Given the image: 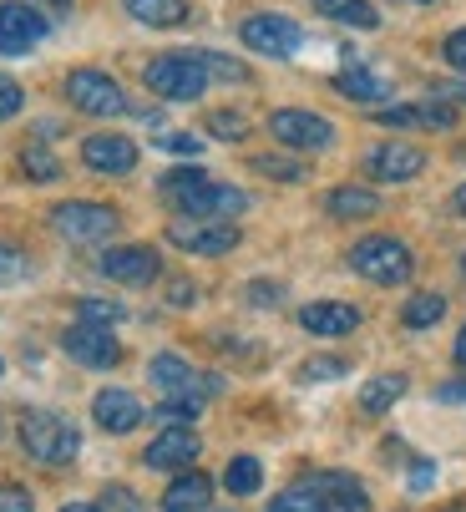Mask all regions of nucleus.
Returning <instances> with one entry per match:
<instances>
[{
    "label": "nucleus",
    "instance_id": "f257e3e1",
    "mask_svg": "<svg viewBox=\"0 0 466 512\" xmlns=\"http://www.w3.org/2000/svg\"><path fill=\"white\" fill-rule=\"evenodd\" d=\"M163 198L183 218H239L249 208V193L244 188H228V183L208 178L203 168H173V173H163Z\"/></svg>",
    "mask_w": 466,
    "mask_h": 512
},
{
    "label": "nucleus",
    "instance_id": "f03ea898",
    "mask_svg": "<svg viewBox=\"0 0 466 512\" xmlns=\"http://www.w3.org/2000/svg\"><path fill=\"white\" fill-rule=\"evenodd\" d=\"M21 447L41 467H66V462H76V452H82V431L56 411H26L21 416Z\"/></svg>",
    "mask_w": 466,
    "mask_h": 512
},
{
    "label": "nucleus",
    "instance_id": "7ed1b4c3",
    "mask_svg": "<svg viewBox=\"0 0 466 512\" xmlns=\"http://www.w3.org/2000/svg\"><path fill=\"white\" fill-rule=\"evenodd\" d=\"M142 82H147L152 97H163V102H198L213 77L203 71L198 51H168V56H158V61H147Z\"/></svg>",
    "mask_w": 466,
    "mask_h": 512
},
{
    "label": "nucleus",
    "instance_id": "20e7f679",
    "mask_svg": "<svg viewBox=\"0 0 466 512\" xmlns=\"http://www.w3.org/2000/svg\"><path fill=\"white\" fill-rule=\"evenodd\" d=\"M350 269H355L360 279H370V284H406L411 269H416V259H411V249H406L401 239L370 234V239H360V244L350 249Z\"/></svg>",
    "mask_w": 466,
    "mask_h": 512
},
{
    "label": "nucleus",
    "instance_id": "39448f33",
    "mask_svg": "<svg viewBox=\"0 0 466 512\" xmlns=\"http://www.w3.org/2000/svg\"><path fill=\"white\" fill-rule=\"evenodd\" d=\"M117 208L112 203H87V198H71V203H56L51 208V229L71 244H102L117 234Z\"/></svg>",
    "mask_w": 466,
    "mask_h": 512
},
{
    "label": "nucleus",
    "instance_id": "423d86ee",
    "mask_svg": "<svg viewBox=\"0 0 466 512\" xmlns=\"http://www.w3.org/2000/svg\"><path fill=\"white\" fill-rule=\"evenodd\" d=\"M66 97H71L76 112H87V117H122L127 112L122 82L107 77V71H97V66H76L66 77Z\"/></svg>",
    "mask_w": 466,
    "mask_h": 512
},
{
    "label": "nucleus",
    "instance_id": "0eeeda50",
    "mask_svg": "<svg viewBox=\"0 0 466 512\" xmlns=\"http://www.w3.org/2000/svg\"><path fill=\"white\" fill-rule=\"evenodd\" d=\"M269 132L279 137V148L289 153H325L335 142V122L320 112H304V107H279L269 117Z\"/></svg>",
    "mask_w": 466,
    "mask_h": 512
},
{
    "label": "nucleus",
    "instance_id": "6e6552de",
    "mask_svg": "<svg viewBox=\"0 0 466 512\" xmlns=\"http://www.w3.org/2000/svg\"><path fill=\"white\" fill-rule=\"evenodd\" d=\"M168 244H178L183 254L218 259L228 249H239V224H233V218H173V224H168Z\"/></svg>",
    "mask_w": 466,
    "mask_h": 512
},
{
    "label": "nucleus",
    "instance_id": "1a4fd4ad",
    "mask_svg": "<svg viewBox=\"0 0 466 512\" xmlns=\"http://www.w3.org/2000/svg\"><path fill=\"white\" fill-rule=\"evenodd\" d=\"M147 376H152V386L163 391V401H188V406H203V401L218 391V381H213V376H198L183 355H152Z\"/></svg>",
    "mask_w": 466,
    "mask_h": 512
},
{
    "label": "nucleus",
    "instance_id": "9d476101",
    "mask_svg": "<svg viewBox=\"0 0 466 512\" xmlns=\"http://www.w3.org/2000/svg\"><path fill=\"white\" fill-rule=\"evenodd\" d=\"M239 36H244V46H249L254 56H274V61H284V56H294V51L304 46V31H299V21H289V16H274V11H259V16H249V21L239 26Z\"/></svg>",
    "mask_w": 466,
    "mask_h": 512
},
{
    "label": "nucleus",
    "instance_id": "9b49d317",
    "mask_svg": "<svg viewBox=\"0 0 466 512\" xmlns=\"http://www.w3.org/2000/svg\"><path fill=\"white\" fill-rule=\"evenodd\" d=\"M61 350H66L76 365H87V371H112V365L122 360V345L112 340V330L82 325V320H76V325L61 335Z\"/></svg>",
    "mask_w": 466,
    "mask_h": 512
},
{
    "label": "nucleus",
    "instance_id": "f8f14e48",
    "mask_svg": "<svg viewBox=\"0 0 466 512\" xmlns=\"http://www.w3.org/2000/svg\"><path fill=\"white\" fill-rule=\"evenodd\" d=\"M421 168H426V153L416 148V142H401V137H391V142H380V148L365 153V173L380 178V183H411V178H421Z\"/></svg>",
    "mask_w": 466,
    "mask_h": 512
},
{
    "label": "nucleus",
    "instance_id": "ddd939ff",
    "mask_svg": "<svg viewBox=\"0 0 466 512\" xmlns=\"http://www.w3.org/2000/svg\"><path fill=\"white\" fill-rule=\"evenodd\" d=\"M46 16L36 6H21V0H11V6H0V56H26L31 46L46 41Z\"/></svg>",
    "mask_w": 466,
    "mask_h": 512
},
{
    "label": "nucleus",
    "instance_id": "4468645a",
    "mask_svg": "<svg viewBox=\"0 0 466 512\" xmlns=\"http://www.w3.org/2000/svg\"><path fill=\"white\" fill-rule=\"evenodd\" d=\"M375 122H380V127L446 132V127H456V107L441 102V97H426V102H396V107H375Z\"/></svg>",
    "mask_w": 466,
    "mask_h": 512
},
{
    "label": "nucleus",
    "instance_id": "2eb2a0df",
    "mask_svg": "<svg viewBox=\"0 0 466 512\" xmlns=\"http://www.w3.org/2000/svg\"><path fill=\"white\" fill-rule=\"evenodd\" d=\"M97 269H102L107 279L137 289V284H152V279H158L163 259H158V249H147V244H122V249H107V254L97 259Z\"/></svg>",
    "mask_w": 466,
    "mask_h": 512
},
{
    "label": "nucleus",
    "instance_id": "dca6fc26",
    "mask_svg": "<svg viewBox=\"0 0 466 512\" xmlns=\"http://www.w3.org/2000/svg\"><path fill=\"white\" fill-rule=\"evenodd\" d=\"M198 452H203V442H198L193 426H163V436L142 452V467H152V472H178V467L198 462Z\"/></svg>",
    "mask_w": 466,
    "mask_h": 512
},
{
    "label": "nucleus",
    "instance_id": "f3484780",
    "mask_svg": "<svg viewBox=\"0 0 466 512\" xmlns=\"http://www.w3.org/2000/svg\"><path fill=\"white\" fill-rule=\"evenodd\" d=\"M299 487L315 492L325 502V512H370V497H365V487L350 472H315V477H304Z\"/></svg>",
    "mask_w": 466,
    "mask_h": 512
},
{
    "label": "nucleus",
    "instance_id": "a211bd4d",
    "mask_svg": "<svg viewBox=\"0 0 466 512\" xmlns=\"http://www.w3.org/2000/svg\"><path fill=\"white\" fill-rule=\"evenodd\" d=\"M82 163L92 173H132L137 168V142L122 132H97L82 142Z\"/></svg>",
    "mask_w": 466,
    "mask_h": 512
},
{
    "label": "nucleus",
    "instance_id": "6ab92c4d",
    "mask_svg": "<svg viewBox=\"0 0 466 512\" xmlns=\"http://www.w3.org/2000/svg\"><path fill=\"white\" fill-rule=\"evenodd\" d=\"M92 416H97V426L102 431H112V436H127V431H137L142 426V401L132 396V391H97V401H92Z\"/></svg>",
    "mask_w": 466,
    "mask_h": 512
},
{
    "label": "nucleus",
    "instance_id": "aec40b11",
    "mask_svg": "<svg viewBox=\"0 0 466 512\" xmlns=\"http://www.w3.org/2000/svg\"><path fill=\"white\" fill-rule=\"evenodd\" d=\"M299 325H304L309 335L335 340V335H350V330L360 325V310L345 305V300H315V305H304V310H299Z\"/></svg>",
    "mask_w": 466,
    "mask_h": 512
},
{
    "label": "nucleus",
    "instance_id": "412c9836",
    "mask_svg": "<svg viewBox=\"0 0 466 512\" xmlns=\"http://www.w3.org/2000/svg\"><path fill=\"white\" fill-rule=\"evenodd\" d=\"M208 497H213V482H208L203 472H183V477H173V487L163 492V512H198Z\"/></svg>",
    "mask_w": 466,
    "mask_h": 512
},
{
    "label": "nucleus",
    "instance_id": "4be33fe9",
    "mask_svg": "<svg viewBox=\"0 0 466 512\" xmlns=\"http://www.w3.org/2000/svg\"><path fill=\"white\" fill-rule=\"evenodd\" d=\"M335 92L350 97V102H360V107H375L385 97V82L375 77V71H365V66H345L340 77H335Z\"/></svg>",
    "mask_w": 466,
    "mask_h": 512
},
{
    "label": "nucleus",
    "instance_id": "5701e85b",
    "mask_svg": "<svg viewBox=\"0 0 466 512\" xmlns=\"http://www.w3.org/2000/svg\"><path fill=\"white\" fill-rule=\"evenodd\" d=\"M406 396V376H375V381H365V391H360V411H370V416H385L396 401Z\"/></svg>",
    "mask_w": 466,
    "mask_h": 512
},
{
    "label": "nucleus",
    "instance_id": "b1692460",
    "mask_svg": "<svg viewBox=\"0 0 466 512\" xmlns=\"http://www.w3.org/2000/svg\"><path fill=\"white\" fill-rule=\"evenodd\" d=\"M315 6H320L330 21L355 26V31H375V26H380V11L370 6V0H315Z\"/></svg>",
    "mask_w": 466,
    "mask_h": 512
},
{
    "label": "nucleus",
    "instance_id": "393cba45",
    "mask_svg": "<svg viewBox=\"0 0 466 512\" xmlns=\"http://www.w3.org/2000/svg\"><path fill=\"white\" fill-rule=\"evenodd\" d=\"M375 208H380V198L370 188H335V193H325V213L330 218H370Z\"/></svg>",
    "mask_w": 466,
    "mask_h": 512
},
{
    "label": "nucleus",
    "instance_id": "a878e982",
    "mask_svg": "<svg viewBox=\"0 0 466 512\" xmlns=\"http://www.w3.org/2000/svg\"><path fill=\"white\" fill-rule=\"evenodd\" d=\"M127 11L142 26H183L188 21V0H127Z\"/></svg>",
    "mask_w": 466,
    "mask_h": 512
},
{
    "label": "nucleus",
    "instance_id": "bb28decb",
    "mask_svg": "<svg viewBox=\"0 0 466 512\" xmlns=\"http://www.w3.org/2000/svg\"><path fill=\"white\" fill-rule=\"evenodd\" d=\"M259 482H264L259 457H233V462H228V472H223V487H228L233 497H249V492H259Z\"/></svg>",
    "mask_w": 466,
    "mask_h": 512
},
{
    "label": "nucleus",
    "instance_id": "cd10ccee",
    "mask_svg": "<svg viewBox=\"0 0 466 512\" xmlns=\"http://www.w3.org/2000/svg\"><path fill=\"white\" fill-rule=\"evenodd\" d=\"M21 173H26L31 183H56V178H61V158H56L51 148H41V142H31V148L21 153Z\"/></svg>",
    "mask_w": 466,
    "mask_h": 512
},
{
    "label": "nucleus",
    "instance_id": "c85d7f7f",
    "mask_svg": "<svg viewBox=\"0 0 466 512\" xmlns=\"http://www.w3.org/2000/svg\"><path fill=\"white\" fill-rule=\"evenodd\" d=\"M345 371H350L345 355H315V360L299 365V381H304V386H325V381H340Z\"/></svg>",
    "mask_w": 466,
    "mask_h": 512
},
{
    "label": "nucleus",
    "instance_id": "c756f323",
    "mask_svg": "<svg viewBox=\"0 0 466 512\" xmlns=\"http://www.w3.org/2000/svg\"><path fill=\"white\" fill-rule=\"evenodd\" d=\"M441 315H446V300H441V295H416V300H406V310H401L406 330H431Z\"/></svg>",
    "mask_w": 466,
    "mask_h": 512
},
{
    "label": "nucleus",
    "instance_id": "7c9ffc66",
    "mask_svg": "<svg viewBox=\"0 0 466 512\" xmlns=\"http://www.w3.org/2000/svg\"><path fill=\"white\" fill-rule=\"evenodd\" d=\"M254 173H264V178H274V183H304V178H309V168H304L299 158H274V153L254 158Z\"/></svg>",
    "mask_w": 466,
    "mask_h": 512
},
{
    "label": "nucleus",
    "instance_id": "2f4dec72",
    "mask_svg": "<svg viewBox=\"0 0 466 512\" xmlns=\"http://www.w3.org/2000/svg\"><path fill=\"white\" fill-rule=\"evenodd\" d=\"M208 132L218 142H239V137H249V117L244 112H208Z\"/></svg>",
    "mask_w": 466,
    "mask_h": 512
},
{
    "label": "nucleus",
    "instance_id": "473e14b6",
    "mask_svg": "<svg viewBox=\"0 0 466 512\" xmlns=\"http://www.w3.org/2000/svg\"><path fill=\"white\" fill-rule=\"evenodd\" d=\"M122 320H127L122 305H112V300H82V325H102V330H112V325H122Z\"/></svg>",
    "mask_w": 466,
    "mask_h": 512
},
{
    "label": "nucleus",
    "instance_id": "72a5a7b5",
    "mask_svg": "<svg viewBox=\"0 0 466 512\" xmlns=\"http://www.w3.org/2000/svg\"><path fill=\"white\" fill-rule=\"evenodd\" d=\"M269 512H325V502L309 492V487H294V492H279L269 502Z\"/></svg>",
    "mask_w": 466,
    "mask_h": 512
},
{
    "label": "nucleus",
    "instance_id": "f704fd0d",
    "mask_svg": "<svg viewBox=\"0 0 466 512\" xmlns=\"http://www.w3.org/2000/svg\"><path fill=\"white\" fill-rule=\"evenodd\" d=\"M198 61H203L208 77H223V82H244V77H249L239 61H228V56H218V51H198Z\"/></svg>",
    "mask_w": 466,
    "mask_h": 512
},
{
    "label": "nucleus",
    "instance_id": "c9c22d12",
    "mask_svg": "<svg viewBox=\"0 0 466 512\" xmlns=\"http://www.w3.org/2000/svg\"><path fill=\"white\" fill-rule=\"evenodd\" d=\"M21 107H26V92H21V82L0 71V122H11Z\"/></svg>",
    "mask_w": 466,
    "mask_h": 512
},
{
    "label": "nucleus",
    "instance_id": "e433bc0d",
    "mask_svg": "<svg viewBox=\"0 0 466 512\" xmlns=\"http://www.w3.org/2000/svg\"><path fill=\"white\" fill-rule=\"evenodd\" d=\"M158 148H168V153H178V158H198V153H203V137H193V132H168V137H158Z\"/></svg>",
    "mask_w": 466,
    "mask_h": 512
},
{
    "label": "nucleus",
    "instance_id": "4c0bfd02",
    "mask_svg": "<svg viewBox=\"0 0 466 512\" xmlns=\"http://www.w3.org/2000/svg\"><path fill=\"white\" fill-rule=\"evenodd\" d=\"M441 56H446V66H451V71H461V77H466V26H461V31H451V36L441 41Z\"/></svg>",
    "mask_w": 466,
    "mask_h": 512
},
{
    "label": "nucleus",
    "instance_id": "58836bf2",
    "mask_svg": "<svg viewBox=\"0 0 466 512\" xmlns=\"http://www.w3.org/2000/svg\"><path fill=\"white\" fill-rule=\"evenodd\" d=\"M279 295H284V289H279L274 279H254V284L244 289V300H249V305H264V310H269V305H279Z\"/></svg>",
    "mask_w": 466,
    "mask_h": 512
},
{
    "label": "nucleus",
    "instance_id": "ea45409f",
    "mask_svg": "<svg viewBox=\"0 0 466 512\" xmlns=\"http://www.w3.org/2000/svg\"><path fill=\"white\" fill-rule=\"evenodd\" d=\"M0 512H36L26 487H0Z\"/></svg>",
    "mask_w": 466,
    "mask_h": 512
},
{
    "label": "nucleus",
    "instance_id": "a19ab883",
    "mask_svg": "<svg viewBox=\"0 0 466 512\" xmlns=\"http://www.w3.org/2000/svg\"><path fill=\"white\" fill-rule=\"evenodd\" d=\"M168 305H178V310L193 305V284H188V279H173V284H168Z\"/></svg>",
    "mask_w": 466,
    "mask_h": 512
},
{
    "label": "nucleus",
    "instance_id": "79ce46f5",
    "mask_svg": "<svg viewBox=\"0 0 466 512\" xmlns=\"http://www.w3.org/2000/svg\"><path fill=\"white\" fill-rule=\"evenodd\" d=\"M16 274H21V254L0 244V279H16Z\"/></svg>",
    "mask_w": 466,
    "mask_h": 512
},
{
    "label": "nucleus",
    "instance_id": "37998d69",
    "mask_svg": "<svg viewBox=\"0 0 466 512\" xmlns=\"http://www.w3.org/2000/svg\"><path fill=\"white\" fill-rule=\"evenodd\" d=\"M436 97L456 107V102H466V82H436Z\"/></svg>",
    "mask_w": 466,
    "mask_h": 512
},
{
    "label": "nucleus",
    "instance_id": "c03bdc74",
    "mask_svg": "<svg viewBox=\"0 0 466 512\" xmlns=\"http://www.w3.org/2000/svg\"><path fill=\"white\" fill-rule=\"evenodd\" d=\"M431 482H436V472H431V467H426V462H421V467H416V472H411V487H431Z\"/></svg>",
    "mask_w": 466,
    "mask_h": 512
},
{
    "label": "nucleus",
    "instance_id": "a18cd8bd",
    "mask_svg": "<svg viewBox=\"0 0 466 512\" xmlns=\"http://www.w3.org/2000/svg\"><path fill=\"white\" fill-rule=\"evenodd\" d=\"M61 512H102V507H97V502H66Z\"/></svg>",
    "mask_w": 466,
    "mask_h": 512
},
{
    "label": "nucleus",
    "instance_id": "49530a36",
    "mask_svg": "<svg viewBox=\"0 0 466 512\" xmlns=\"http://www.w3.org/2000/svg\"><path fill=\"white\" fill-rule=\"evenodd\" d=\"M441 401H466V386H446V391H441Z\"/></svg>",
    "mask_w": 466,
    "mask_h": 512
},
{
    "label": "nucleus",
    "instance_id": "de8ad7c7",
    "mask_svg": "<svg viewBox=\"0 0 466 512\" xmlns=\"http://www.w3.org/2000/svg\"><path fill=\"white\" fill-rule=\"evenodd\" d=\"M456 365H466V325H461V335H456Z\"/></svg>",
    "mask_w": 466,
    "mask_h": 512
},
{
    "label": "nucleus",
    "instance_id": "09e8293b",
    "mask_svg": "<svg viewBox=\"0 0 466 512\" xmlns=\"http://www.w3.org/2000/svg\"><path fill=\"white\" fill-rule=\"evenodd\" d=\"M456 208H461V213H466V183H461V188H456Z\"/></svg>",
    "mask_w": 466,
    "mask_h": 512
},
{
    "label": "nucleus",
    "instance_id": "8fccbe9b",
    "mask_svg": "<svg viewBox=\"0 0 466 512\" xmlns=\"http://www.w3.org/2000/svg\"><path fill=\"white\" fill-rule=\"evenodd\" d=\"M451 512H466V507H451Z\"/></svg>",
    "mask_w": 466,
    "mask_h": 512
},
{
    "label": "nucleus",
    "instance_id": "3c124183",
    "mask_svg": "<svg viewBox=\"0 0 466 512\" xmlns=\"http://www.w3.org/2000/svg\"><path fill=\"white\" fill-rule=\"evenodd\" d=\"M127 512H142V507H127Z\"/></svg>",
    "mask_w": 466,
    "mask_h": 512
},
{
    "label": "nucleus",
    "instance_id": "603ef678",
    "mask_svg": "<svg viewBox=\"0 0 466 512\" xmlns=\"http://www.w3.org/2000/svg\"><path fill=\"white\" fill-rule=\"evenodd\" d=\"M461 269H466V259H461Z\"/></svg>",
    "mask_w": 466,
    "mask_h": 512
}]
</instances>
